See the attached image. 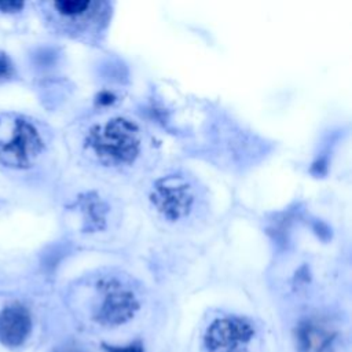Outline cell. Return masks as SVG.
<instances>
[{"label":"cell","instance_id":"1","mask_svg":"<svg viewBox=\"0 0 352 352\" xmlns=\"http://www.w3.org/2000/svg\"><path fill=\"white\" fill-rule=\"evenodd\" d=\"M41 150V139L23 120H0V161L10 166L29 165Z\"/></svg>","mask_w":352,"mask_h":352},{"label":"cell","instance_id":"2","mask_svg":"<svg viewBox=\"0 0 352 352\" xmlns=\"http://www.w3.org/2000/svg\"><path fill=\"white\" fill-rule=\"evenodd\" d=\"M92 147L109 161H131L139 147L138 131L126 120H113L92 133Z\"/></svg>","mask_w":352,"mask_h":352},{"label":"cell","instance_id":"3","mask_svg":"<svg viewBox=\"0 0 352 352\" xmlns=\"http://www.w3.org/2000/svg\"><path fill=\"white\" fill-rule=\"evenodd\" d=\"M253 336L252 326L238 318H224L212 323L205 336L208 352H241Z\"/></svg>","mask_w":352,"mask_h":352},{"label":"cell","instance_id":"4","mask_svg":"<svg viewBox=\"0 0 352 352\" xmlns=\"http://www.w3.org/2000/svg\"><path fill=\"white\" fill-rule=\"evenodd\" d=\"M138 304L133 294L117 283L107 285L104 300L100 308V318L110 324H118L129 319Z\"/></svg>","mask_w":352,"mask_h":352},{"label":"cell","instance_id":"5","mask_svg":"<svg viewBox=\"0 0 352 352\" xmlns=\"http://www.w3.org/2000/svg\"><path fill=\"white\" fill-rule=\"evenodd\" d=\"M30 331V316L21 305L7 307L0 312V341L16 346L25 341Z\"/></svg>","mask_w":352,"mask_h":352},{"label":"cell","instance_id":"6","mask_svg":"<svg viewBox=\"0 0 352 352\" xmlns=\"http://www.w3.org/2000/svg\"><path fill=\"white\" fill-rule=\"evenodd\" d=\"M333 341L334 331L322 320H307L298 327L297 342L302 352H329Z\"/></svg>","mask_w":352,"mask_h":352},{"label":"cell","instance_id":"7","mask_svg":"<svg viewBox=\"0 0 352 352\" xmlns=\"http://www.w3.org/2000/svg\"><path fill=\"white\" fill-rule=\"evenodd\" d=\"M191 197L186 186L165 184L160 186L155 192V204L169 217H179L188 208Z\"/></svg>","mask_w":352,"mask_h":352},{"label":"cell","instance_id":"8","mask_svg":"<svg viewBox=\"0 0 352 352\" xmlns=\"http://www.w3.org/2000/svg\"><path fill=\"white\" fill-rule=\"evenodd\" d=\"M11 63L10 60L3 55L0 54V78H6L11 74Z\"/></svg>","mask_w":352,"mask_h":352},{"label":"cell","instance_id":"9","mask_svg":"<svg viewBox=\"0 0 352 352\" xmlns=\"http://www.w3.org/2000/svg\"><path fill=\"white\" fill-rule=\"evenodd\" d=\"M110 352H143L142 346L140 345H136V344H132V345H128V346H121V348H111Z\"/></svg>","mask_w":352,"mask_h":352},{"label":"cell","instance_id":"10","mask_svg":"<svg viewBox=\"0 0 352 352\" xmlns=\"http://www.w3.org/2000/svg\"><path fill=\"white\" fill-rule=\"evenodd\" d=\"M23 4L22 3H15V1H6V3H0V8L4 11H16L18 8H21Z\"/></svg>","mask_w":352,"mask_h":352},{"label":"cell","instance_id":"11","mask_svg":"<svg viewBox=\"0 0 352 352\" xmlns=\"http://www.w3.org/2000/svg\"><path fill=\"white\" fill-rule=\"evenodd\" d=\"M65 352H76V351H65Z\"/></svg>","mask_w":352,"mask_h":352}]
</instances>
